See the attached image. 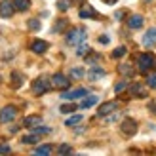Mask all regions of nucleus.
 I'll return each mask as SVG.
<instances>
[{
	"instance_id": "nucleus-8",
	"label": "nucleus",
	"mask_w": 156,
	"mask_h": 156,
	"mask_svg": "<svg viewBox=\"0 0 156 156\" xmlns=\"http://www.w3.org/2000/svg\"><path fill=\"white\" fill-rule=\"evenodd\" d=\"M84 95H88V90H86V88H78V90H73V91H63V93H61V99L74 101V99L84 97Z\"/></svg>"
},
{
	"instance_id": "nucleus-23",
	"label": "nucleus",
	"mask_w": 156,
	"mask_h": 156,
	"mask_svg": "<svg viewBox=\"0 0 156 156\" xmlns=\"http://www.w3.org/2000/svg\"><path fill=\"white\" fill-rule=\"evenodd\" d=\"M67 25H69V21H67V19H59V21L55 23V27L51 29V33H61V30H63Z\"/></svg>"
},
{
	"instance_id": "nucleus-12",
	"label": "nucleus",
	"mask_w": 156,
	"mask_h": 156,
	"mask_svg": "<svg viewBox=\"0 0 156 156\" xmlns=\"http://www.w3.org/2000/svg\"><path fill=\"white\" fill-rule=\"evenodd\" d=\"M48 48H50V44L46 40H34L30 44V51H34V53H46Z\"/></svg>"
},
{
	"instance_id": "nucleus-34",
	"label": "nucleus",
	"mask_w": 156,
	"mask_h": 156,
	"mask_svg": "<svg viewBox=\"0 0 156 156\" xmlns=\"http://www.w3.org/2000/svg\"><path fill=\"white\" fill-rule=\"evenodd\" d=\"M57 152H59V154H69V152H73V149H71V145L63 143V145H61L59 149H57Z\"/></svg>"
},
{
	"instance_id": "nucleus-3",
	"label": "nucleus",
	"mask_w": 156,
	"mask_h": 156,
	"mask_svg": "<svg viewBox=\"0 0 156 156\" xmlns=\"http://www.w3.org/2000/svg\"><path fill=\"white\" fill-rule=\"evenodd\" d=\"M51 88V82L48 80V78H44V76H40V78H36V80L33 82V91L34 93H38V95H42V93H46Z\"/></svg>"
},
{
	"instance_id": "nucleus-27",
	"label": "nucleus",
	"mask_w": 156,
	"mask_h": 156,
	"mask_svg": "<svg viewBox=\"0 0 156 156\" xmlns=\"http://www.w3.org/2000/svg\"><path fill=\"white\" fill-rule=\"evenodd\" d=\"M51 151L53 149L50 145H42V147H36V149H34V154H50Z\"/></svg>"
},
{
	"instance_id": "nucleus-29",
	"label": "nucleus",
	"mask_w": 156,
	"mask_h": 156,
	"mask_svg": "<svg viewBox=\"0 0 156 156\" xmlns=\"http://www.w3.org/2000/svg\"><path fill=\"white\" fill-rule=\"evenodd\" d=\"M69 8H71V0H57V10L67 12Z\"/></svg>"
},
{
	"instance_id": "nucleus-25",
	"label": "nucleus",
	"mask_w": 156,
	"mask_h": 156,
	"mask_svg": "<svg viewBox=\"0 0 156 156\" xmlns=\"http://www.w3.org/2000/svg\"><path fill=\"white\" fill-rule=\"evenodd\" d=\"M33 129V133H38V135H46V133H50V128H46V126H40V124H38V126H34V128H30Z\"/></svg>"
},
{
	"instance_id": "nucleus-30",
	"label": "nucleus",
	"mask_w": 156,
	"mask_h": 156,
	"mask_svg": "<svg viewBox=\"0 0 156 156\" xmlns=\"http://www.w3.org/2000/svg\"><path fill=\"white\" fill-rule=\"evenodd\" d=\"M124 90H128V82H126V80H122V82H118V84L114 86V91H116V93H122Z\"/></svg>"
},
{
	"instance_id": "nucleus-15",
	"label": "nucleus",
	"mask_w": 156,
	"mask_h": 156,
	"mask_svg": "<svg viewBox=\"0 0 156 156\" xmlns=\"http://www.w3.org/2000/svg\"><path fill=\"white\" fill-rule=\"evenodd\" d=\"M107 73H105V69H101V67H91V71L88 73V78L90 80H99V78H103Z\"/></svg>"
},
{
	"instance_id": "nucleus-41",
	"label": "nucleus",
	"mask_w": 156,
	"mask_h": 156,
	"mask_svg": "<svg viewBox=\"0 0 156 156\" xmlns=\"http://www.w3.org/2000/svg\"><path fill=\"white\" fill-rule=\"evenodd\" d=\"M151 108H152V111H154V112H156V105H151Z\"/></svg>"
},
{
	"instance_id": "nucleus-39",
	"label": "nucleus",
	"mask_w": 156,
	"mask_h": 156,
	"mask_svg": "<svg viewBox=\"0 0 156 156\" xmlns=\"http://www.w3.org/2000/svg\"><path fill=\"white\" fill-rule=\"evenodd\" d=\"M105 2H107V4H111V6H112V4L116 2V0H105Z\"/></svg>"
},
{
	"instance_id": "nucleus-31",
	"label": "nucleus",
	"mask_w": 156,
	"mask_h": 156,
	"mask_svg": "<svg viewBox=\"0 0 156 156\" xmlns=\"http://www.w3.org/2000/svg\"><path fill=\"white\" fill-rule=\"evenodd\" d=\"M59 111L63 112V114H69V112H74V111H76V105H73V103H71V105H63V107L59 108Z\"/></svg>"
},
{
	"instance_id": "nucleus-38",
	"label": "nucleus",
	"mask_w": 156,
	"mask_h": 156,
	"mask_svg": "<svg viewBox=\"0 0 156 156\" xmlns=\"http://www.w3.org/2000/svg\"><path fill=\"white\" fill-rule=\"evenodd\" d=\"M99 59H101V55H97V53H95V55L88 57V63H95V61H99Z\"/></svg>"
},
{
	"instance_id": "nucleus-14",
	"label": "nucleus",
	"mask_w": 156,
	"mask_h": 156,
	"mask_svg": "<svg viewBox=\"0 0 156 156\" xmlns=\"http://www.w3.org/2000/svg\"><path fill=\"white\" fill-rule=\"evenodd\" d=\"M78 15H80L82 19H88V17H97L99 13L93 10L91 6H82V8H80V12H78Z\"/></svg>"
},
{
	"instance_id": "nucleus-11",
	"label": "nucleus",
	"mask_w": 156,
	"mask_h": 156,
	"mask_svg": "<svg viewBox=\"0 0 156 156\" xmlns=\"http://www.w3.org/2000/svg\"><path fill=\"white\" fill-rule=\"evenodd\" d=\"M154 44H156V27L149 29L145 33V36H143V46L145 48H152Z\"/></svg>"
},
{
	"instance_id": "nucleus-18",
	"label": "nucleus",
	"mask_w": 156,
	"mask_h": 156,
	"mask_svg": "<svg viewBox=\"0 0 156 156\" xmlns=\"http://www.w3.org/2000/svg\"><path fill=\"white\" fill-rule=\"evenodd\" d=\"M38 141H40V135L38 133H30V135H25L21 139V143H25V145H36Z\"/></svg>"
},
{
	"instance_id": "nucleus-1",
	"label": "nucleus",
	"mask_w": 156,
	"mask_h": 156,
	"mask_svg": "<svg viewBox=\"0 0 156 156\" xmlns=\"http://www.w3.org/2000/svg\"><path fill=\"white\" fill-rule=\"evenodd\" d=\"M156 67V59L152 53H141V55L137 57V69H139V73H151L152 69Z\"/></svg>"
},
{
	"instance_id": "nucleus-40",
	"label": "nucleus",
	"mask_w": 156,
	"mask_h": 156,
	"mask_svg": "<svg viewBox=\"0 0 156 156\" xmlns=\"http://www.w3.org/2000/svg\"><path fill=\"white\" fill-rule=\"evenodd\" d=\"M71 2H78V4H82V2H84V0H71Z\"/></svg>"
},
{
	"instance_id": "nucleus-17",
	"label": "nucleus",
	"mask_w": 156,
	"mask_h": 156,
	"mask_svg": "<svg viewBox=\"0 0 156 156\" xmlns=\"http://www.w3.org/2000/svg\"><path fill=\"white\" fill-rule=\"evenodd\" d=\"M29 6H30L29 0H13V8H15V12H27V10H29Z\"/></svg>"
},
{
	"instance_id": "nucleus-5",
	"label": "nucleus",
	"mask_w": 156,
	"mask_h": 156,
	"mask_svg": "<svg viewBox=\"0 0 156 156\" xmlns=\"http://www.w3.org/2000/svg\"><path fill=\"white\" fill-rule=\"evenodd\" d=\"M15 116H17V108H15L13 105H8V107H4L2 111H0V122L8 124V122L15 120Z\"/></svg>"
},
{
	"instance_id": "nucleus-19",
	"label": "nucleus",
	"mask_w": 156,
	"mask_h": 156,
	"mask_svg": "<svg viewBox=\"0 0 156 156\" xmlns=\"http://www.w3.org/2000/svg\"><path fill=\"white\" fill-rule=\"evenodd\" d=\"M118 73H120V74H124V76H133V74H135L133 67H131V65H128V63L120 65V67H118Z\"/></svg>"
},
{
	"instance_id": "nucleus-22",
	"label": "nucleus",
	"mask_w": 156,
	"mask_h": 156,
	"mask_svg": "<svg viewBox=\"0 0 156 156\" xmlns=\"http://www.w3.org/2000/svg\"><path fill=\"white\" fill-rule=\"evenodd\" d=\"M128 53V48L126 46H118V48H116L114 51H112V59H118V57H124Z\"/></svg>"
},
{
	"instance_id": "nucleus-16",
	"label": "nucleus",
	"mask_w": 156,
	"mask_h": 156,
	"mask_svg": "<svg viewBox=\"0 0 156 156\" xmlns=\"http://www.w3.org/2000/svg\"><path fill=\"white\" fill-rule=\"evenodd\" d=\"M40 122H42L40 116H27V118L23 120V126H25V128H34V126H38Z\"/></svg>"
},
{
	"instance_id": "nucleus-10",
	"label": "nucleus",
	"mask_w": 156,
	"mask_h": 156,
	"mask_svg": "<svg viewBox=\"0 0 156 156\" xmlns=\"http://www.w3.org/2000/svg\"><path fill=\"white\" fill-rule=\"evenodd\" d=\"M15 12L13 2H8V0H2L0 2V17H12Z\"/></svg>"
},
{
	"instance_id": "nucleus-21",
	"label": "nucleus",
	"mask_w": 156,
	"mask_h": 156,
	"mask_svg": "<svg viewBox=\"0 0 156 156\" xmlns=\"http://www.w3.org/2000/svg\"><path fill=\"white\" fill-rule=\"evenodd\" d=\"M69 74H71V78H84L86 76V71H84L82 67H73Z\"/></svg>"
},
{
	"instance_id": "nucleus-36",
	"label": "nucleus",
	"mask_w": 156,
	"mask_h": 156,
	"mask_svg": "<svg viewBox=\"0 0 156 156\" xmlns=\"http://www.w3.org/2000/svg\"><path fill=\"white\" fill-rule=\"evenodd\" d=\"M124 15H126V12H124V10H118V12L114 13V19H118V21H120V19H124Z\"/></svg>"
},
{
	"instance_id": "nucleus-4",
	"label": "nucleus",
	"mask_w": 156,
	"mask_h": 156,
	"mask_svg": "<svg viewBox=\"0 0 156 156\" xmlns=\"http://www.w3.org/2000/svg\"><path fill=\"white\" fill-rule=\"evenodd\" d=\"M120 129H122L124 135L131 137V135H135V131H137V122L133 118H124L122 124H120Z\"/></svg>"
},
{
	"instance_id": "nucleus-2",
	"label": "nucleus",
	"mask_w": 156,
	"mask_h": 156,
	"mask_svg": "<svg viewBox=\"0 0 156 156\" xmlns=\"http://www.w3.org/2000/svg\"><path fill=\"white\" fill-rule=\"evenodd\" d=\"M86 34H88V30L84 27H74L67 33V44L71 46H76V44H82L86 40Z\"/></svg>"
},
{
	"instance_id": "nucleus-32",
	"label": "nucleus",
	"mask_w": 156,
	"mask_h": 156,
	"mask_svg": "<svg viewBox=\"0 0 156 156\" xmlns=\"http://www.w3.org/2000/svg\"><path fill=\"white\" fill-rule=\"evenodd\" d=\"M147 86L149 88H156V73H152V74H149V78H147Z\"/></svg>"
},
{
	"instance_id": "nucleus-37",
	"label": "nucleus",
	"mask_w": 156,
	"mask_h": 156,
	"mask_svg": "<svg viewBox=\"0 0 156 156\" xmlns=\"http://www.w3.org/2000/svg\"><path fill=\"white\" fill-rule=\"evenodd\" d=\"M99 42H101V44H105V46H107L108 42H111V38H108L107 34H103V36H99Z\"/></svg>"
},
{
	"instance_id": "nucleus-28",
	"label": "nucleus",
	"mask_w": 156,
	"mask_h": 156,
	"mask_svg": "<svg viewBox=\"0 0 156 156\" xmlns=\"http://www.w3.org/2000/svg\"><path fill=\"white\" fill-rule=\"evenodd\" d=\"M88 53H91V50H90L86 44H84V46H78V50H76V55H78V57H86Z\"/></svg>"
},
{
	"instance_id": "nucleus-13",
	"label": "nucleus",
	"mask_w": 156,
	"mask_h": 156,
	"mask_svg": "<svg viewBox=\"0 0 156 156\" xmlns=\"http://www.w3.org/2000/svg\"><path fill=\"white\" fill-rule=\"evenodd\" d=\"M143 15H139V13H133V15H129L128 17V27L129 29H141L143 27Z\"/></svg>"
},
{
	"instance_id": "nucleus-9",
	"label": "nucleus",
	"mask_w": 156,
	"mask_h": 156,
	"mask_svg": "<svg viewBox=\"0 0 156 156\" xmlns=\"http://www.w3.org/2000/svg\"><path fill=\"white\" fill-rule=\"evenodd\" d=\"M116 108H118V101H107V103H103V105L99 107L97 114L99 116H108L111 112H114Z\"/></svg>"
},
{
	"instance_id": "nucleus-6",
	"label": "nucleus",
	"mask_w": 156,
	"mask_h": 156,
	"mask_svg": "<svg viewBox=\"0 0 156 156\" xmlns=\"http://www.w3.org/2000/svg\"><path fill=\"white\" fill-rule=\"evenodd\" d=\"M50 82H51V86H53V88H57V90H67L69 86H71V82H69V78H67L65 74H61V73L53 74Z\"/></svg>"
},
{
	"instance_id": "nucleus-26",
	"label": "nucleus",
	"mask_w": 156,
	"mask_h": 156,
	"mask_svg": "<svg viewBox=\"0 0 156 156\" xmlns=\"http://www.w3.org/2000/svg\"><path fill=\"white\" fill-rule=\"evenodd\" d=\"M12 80H13V88H19V86H21V82H23V74L15 71V73L12 74Z\"/></svg>"
},
{
	"instance_id": "nucleus-7",
	"label": "nucleus",
	"mask_w": 156,
	"mask_h": 156,
	"mask_svg": "<svg viewBox=\"0 0 156 156\" xmlns=\"http://www.w3.org/2000/svg\"><path fill=\"white\" fill-rule=\"evenodd\" d=\"M128 90L131 97H147V86L141 82H133L131 86H128Z\"/></svg>"
},
{
	"instance_id": "nucleus-20",
	"label": "nucleus",
	"mask_w": 156,
	"mask_h": 156,
	"mask_svg": "<svg viewBox=\"0 0 156 156\" xmlns=\"http://www.w3.org/2000/svg\"><path fill=\"white\" fill-rule=\"evenodd\" d=\"M97 101H99V97H97V95H90L88 99H84V101H82V105H80V107H82V108H90V107L95 105Z\"/></svg>"
},
{
	"instance_id": "nucleus-33",
	"label": "nucleus",
	"mask_w": 156,
	"mask_h": 156,
	"mask_svg": "<svg viewBox=\"0 0 156 156\" xmlns=\"http://www.w3.org/2000/svg\"><path fill=\"white\" fill-rule=\"evenodd\" d=\"M27 25H29L30 30H38V29H40V21H38V19H29Z\"/></svg>"
},
{
	"instance_id": "nucleus-24",
	"label": "nucleus",
	"mask_w": 156,
	"mask_h": 156,
	"mask_svg": "<svg viewBox=\"0 0 156 156\" xmlns=\"http://www.w3.org/2000/svg\"><path fill=\"white\" fill-rule=\"evenodd\" d=\"M82 122V114H74V116H71V118H67V126L71 128V126H76V124H80Z\"/></svg>"
},
{
	"instance_id": "nucleus-35",
	"label": "nucleus",
	"mask_w": 156,
	"mask_h": 156,
	"mask_svg": "<svg viewBox=\"0 0 156 156\" xmlns=\"http://www.w3.org/2000/svg\"><path fill=\"white\" fill-rule=\"evenodd\" d=\"M12 149H10V145H0V154H8Z\"/></svg>"
}]
</instances>
